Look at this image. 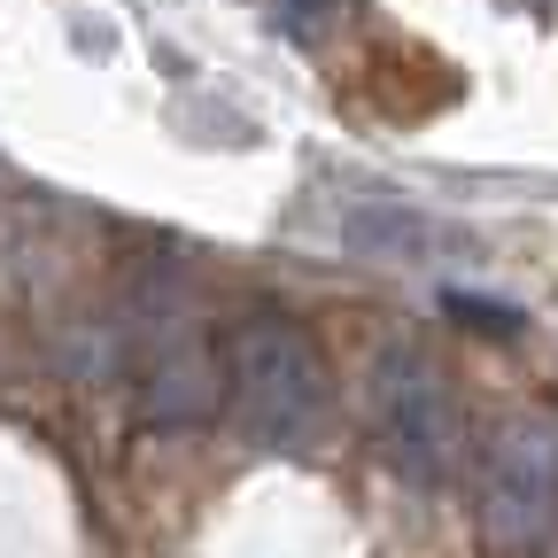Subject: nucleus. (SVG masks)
<instances>
[{
    "instance_id": "5",
    "label": "nucleus",
    "mask_w": 558,
    "mask_h": 558,
    "mask_svg": "<svg viewBox=\"0 0 558 558\" xmlns=\"http://www.w3.org/2000/svg\"><path fill=\"white\" fill-rule=\"evenodd\" d=\"M341 233H349V248L373 256V264H435L442 248H465L458 226L427 218V209H411V202H357L341 218Z\"/></svg>"
},
{
    "instance_id": "2",
    "label": "nucleus",
    "mask_w": 558,
    "mask_h": 558,
    "mask_svg": "<svg viewBox=\"0 0 558 558\" xmlns=\"http://www.w3.org/2000/svg\"><path fill=\"white\" fill-rule=\"evenodd\" d=\"M226 403L264 450H311L326 411H333L318 341L279 311L241 318L233 341H226Z\"/></svg>"
},
{
    "instance_id": "3",
    "label": "nucleus",
    "mask_w": 558,
    "mask_h": 558,
    "mask_svg": "<svg viewBox=\"0 0 558 558\" xmlns=\"http://www.w3.org/2000/svg\"><path fill=\"white\" fill-rule=\"evenodd\" d=\"M373 427L380 450L396 458V473H411L418 488H442L465 465V411L442 380V365L427 349H380L373 357Z\"/></svg>"
},
{
    "instance_id": "1",
    "label": "nucleus",
    "mask_w": 558,
    "mask_h": 558,
    "mask_svg": "<svg viewBox=\"0 0 558 558\" xmlns=\"http://www.w3.org/2000/svg\"><path fill=\"white\" fill-rule=\"evenodd\" d=\"M117 349H124V388H132L148 427H202V418H218L226 357H218V341H209L202 311L171 279H148V288L124 303Z\"/></svg>"
},
{
    "instance_id": "4",
    "label": "nucleus",
    "mask_w": 558,
    "mask_h": 558,
    "mask_svg": "<svg viewBox=\"0 0 558 558\" xmlns=\"http://www.w3.org/2000/svg\"><path fill=\"white\" fill-rule=\"evenodd\" d=\"M550 520H558V427L550 418H512L481 465V527L527 550L550 535Z\"/></svg>"
}]
</instances>
